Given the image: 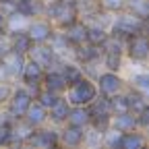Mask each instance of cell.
<instances>
[{
  "label": "cell",
  "mask_w": 149,
  "mask_h": 149,
  "mask_svg": "<svg viewBox=\"0 0 149 149\" xmlns=\"http://www.w3.org/2000/svg\"><path fill=\"white\" fill-rule=\"evenodd\" d=\"M23 120L27 122V124H31L33 128H37V126H44L46 122H48V110L40 104V102H31L29 104V108H27V112H25V116H23Z\"/></svg>",
  "instance_id": "15"
},
{
  "label": "cell",
  "mask_w": 149,
  "mask_h": 149,
  "mask_svg": "<svg viewBox=\"0 0 149 149\" xmlns=\"http://www.w3.org/2000/svg\"><path fill=\"white\" fill-rule=\"evenodd\" d=\"M124 97H126V104H128V112H133V114H139L141 110L149 108L147 106V93L139 91V89H133L130 87L126 93H124Z\"/></svg>",
  "instance_id": "20"
},
{
  "label": "cell",
  "mask_w": 149,
  "mask_h": 149,
  "mask_svg": "<svg viewBox=\"0 0 149 149\" xmlns=\"http://www.w3.org/2000/svg\"><path fill=\"white\" fill-rule=\"evenodd\" d=\"M6 33V15L0 10V35Z\"/></svg>",
  "instance_id": "33"
},
{
  "label": "cell",
  "mask_w": 149,
  "mask_h": 149,
  "mask_svg": "<svg viewBox=\"0 0 149 149\" xmlns=\"http://www.w3.org/2000/svg\"><path fill=\"white\" fill-rule=\"evenodd\" d=\"M58 64H60L58 70L62 72V77L66 79V83H72V81H77V79L83 77V70H81V66H79L77 62H66V60L60 58Z\"/></svg>",
  "instance_id": "24"
},
{
  "label": "cell",
  "mask_w": 149,
  "mask_h": 149,
  "mask_svg": "<svg viewBox=\"0 0 149 149\" xmlns=\"http://www.w3.org/2000/svg\"><path fill=\"white\" fill-rule=\"evenodd\" d=\"M110 110H112V116L128 110V104H126V97H124V93H122V91L110 97Z\"/></svg>",
  "instance_id": "30"
},
{
  "label": "cell",
  "mask_w": 149,
  "mask_h": 149,
  "mask_svg": "<svg viewBox=\"0 0 149 149\" xmlns=\"http://www.w3.org/2000/svg\"><path fill=\"white\" fill-rule=\"evenodd\" d=\"M44 72H46V68H44L42 64H37L33 58H29V56H27L19 77L23 79L25 85H40V83H42V77H44Z\"/></svg>",
  "instance_id": "10"
},
{
  "label": "cell",
  "mask_w": 149,
  "mask_h": 149,
  "mask_svg": "<svg viewBox=\"0 0 149 149\" xmlns=\"http://www.w3.org/2000/svg\"><path fill=\"white\" fill-rule=\"evenodd\" d=\"M44 13L50 17V23L56 25L58 29H64L66 25H70L72 21L79 19L77 0H54V2H46Z\"/></svg>",
  "instance_id": "1"
},
{
  "label": "cell",
  "mask_w": 149,
  "mask_h": 149,
  "mask_svg": "<svg viewBox=\"0 0 149 149\" xmlns=\"http://www.w3.org/2000/svg\"><path fill=\"white\" fill-rule=\"evenodd\" d=\"M102 130L95 128V126H85V137H83V145H89V147H97L102 145Z\"/></svg>",
  "instance_id": "28"
},
{
  "label": "cell",
  "mask_w": 149,
  "mask_h": 149,
  "mask_svg": "<svg viewBox=\"0 0 149 149\" xmlns=\"http://www.w3.org/2000/svg\"><path fill=\"white\" fill-rule=\"evenodd\" d=\"M25 145H29V147H37V149L58 147V145H60V141H58V130L37 126V128H33V133H31V137L25 141Z\"/></svg>",
  "instance_id": "7"
},
{
  "label": "cell",
  "mask_w": 149,
  "mask_h": 149,
  "mask_svg": "<svg viewBox=\"0 0 149 149\" xmlns=\"http://www.w3.org/2000/svg\"><path fill=\"white\" fill-rule=\"evenodd\" d=\"M62 95V93H54V91H48V89H40V91H37V95H35V102H40L46 110H50L56 102H58V97Z\"/></svg>",
  "instance_id": "27"
},
{
  "label": "cell",
  "mask_w": 149,
  "mask_h": 149,
  "mask_svg": "<svg viewBox=\"0 0 149 149\" xmlns=\"http://www.w3.org/2000/svg\"><path fill=\"white\" fill-rule=\"evenodd\" d=\"M64 93H66L64 97H66V102L70 106H89L93 100H95V95H97V87H95V81L87 79L83 74L81 79L68 83Z\"/></svg>",
  "instance_id": "3"
},
{
  "label": "cell",
  "mask_w": 149,
  "mask_h": 149,
  "mask_svg": "<svg viewBox=\"0 0 149 149\" xmlns=\"http://www.w3.org/2000/svg\"><path fill=\"white\" fill-rule=\"evenodd\" d=\"M145 143H147V139L143 135V130L135 128V130H128V133H122L118 147L120 149H141V147H145Z\"/></svg>",
  "instance_id": "21"
},
{
  "label": "cell",
  "mask_w": 149,
  "mask_h": 149,
  "mask_svg": "<svg viewBox=\"0 0 149 149\" xmlns=\"http://www.w3.org/2000/svg\"><path fill=\"white\" fill-rule=\"evenodd\" d=\"M97 2H100L102 10H106V13H110V15H118V13H122L124 6H126V0H97Z\"/></svg>",
  "instance_id": "29"
},
{
  "label": "cell",
  "mask_w": 149,
  "mask_h": 149,
  "mask_svg": "<svg viewBox=\"0 0 149 149\" xmlns=\"http://www.w3.org/2000/svg\"><path fill=\"white\" fill-rule=\"evenodd\" d=\"M10 93H13V87L6 81H0V106L6 104V100L10 97Z\"/></svg>",
  "instance_id": "32"
},
{
  "label": "cell",
  "mask_w": 149,
  "mask_h": 149,
  "mask_svg": "<svg viewBox=\"0 0 149 149\" xmlns=\"http://www.w3.org/2000/svg\"><path fill=\"white\" fill-rule=\"evenodd\" d=\"M130 87L147 93V89H149V74L147 72H135L133 77H130Z\"/></svg>",
  "instance_id": "31"
},
{
  "label": "cell",
  "mask_w": 149,
  "mask_h": 149,
  "mask_svg": "<svg viewBox=\"0 0 149 149\" xmlns=\"http://www.w3.org/2000/svg\"><path fill=\"white\" fill-rule=\"evenodd\" d=\"M102 62L106 66V70H114V72H120L122 68V56L124 54H116V52H102Z\"/></svg>",
  "instance_id": "26"
},
{
  "label": "cell",
  "mask_w": 149,
  "mask_h": 149,
  "mask_svg": "<svg viewBox=\"0 0 149 149\" xmlns=\"http://www.w3.org/2000/svg\"><path fill=\"white\" fill-rule=\"evenodd\" d=\"M8 44H10V50L13 52H19V54H25L31 50L33 42L29 40V35L25 33V29H15V31H8Z\"/></svg>",
  "instance_id": "16"
},
{
  "label": "cell",
  "mask_w": 149,
  "mask_h": 149,
  "mask_svg": "<svg viewBox=\"0 0 149 149\" xmlns=\"http://www.w3.org/2000/svg\"><path fill=\"white\" fill-rule=\"evenodd\" d=\"M124 10H128L130 15L147 21V17H149V0H126Z\"/></svg>",
  "instance_id": "25"
},
{
  "label": "cell",
  "mask_w": 149,
  "mask_h": 149,
  "mask_svg": "<svg viewBox=\"0 0 149 149\" xmlns=\"http://www.w3.org/2000/svg\"><path fill=\"white\" fill-rule=\"evenodd\" d=\"M95 87H97V93H102L106 97H112L116 93L124 91V79L114 70H106L95 77Z\"/></svg>",
  "instance_id": "4"
},
{
  "label": "cell",
  "mask_w": 149,
  "mask_h": 149,
  "mask_svg": "<svg viewBox=\"0 0 149 149\" xmlns=\"http://www.w3.org/2000/svg\"><path fill=\"white\" fill-rule=\"evenodd\" d=\"M27 56H29V58H33L37 64H42L46 70H48V68H54L56 64L60 62V56L50 48L48 42H46V44H33L31 50L27 52Z\"/></svg>",
  "instance_id": "8"
},
{
  "label": "cell",
  "mask_w": 149,
  "mask_h": 149,
  "mask_svg": "<svg viewBox=\"0 0 149 149\" xmlns=\"http://www.w3.org/2000/svg\"><path fill=\"white\" fill-rule=\"evenodd\" d=\"M108 35L110 33H108L106 27H102L97 23H87V37H85L87 44H93V46L102 48L106 44V40H108Z\"/></svg>",
  "instance_id": "23"
},
{
  "label": "cell",
  "mask_w": 149,
  "mask_h": 149,
  "mask_svg": "<svg viewBox=\"0 0 149 149\" xmlns=\"http://www.w3.org/2000/svg\"><path fill=\"white\" fill-rule=\"evenodd\" d=\"M44 2H54V0H44Z\"/></svg>",
  "instance_id": "34"
},
{
  "label": "cell",
  "mask_w": 149,
  "mask_h": 149,
  "mask_svg": "<svg viewBox=\"0 0 149 149\" xmlns=\"http://www.w3.org/2000/svg\"><path fill=\"white\" fill-rule=\"evenodd\" d=\"M25 58L27 56L25 54H19V52H13V50H8L2 58L4 62V66H6V70L10 72V77L15 79V77H19V74H21V68H23V64H25Z\"/></svg>",
  "instance_id": "19"
},
{
  "label": "cell",
  "mask_w": 149,
  "mask_h": 149,
  "mask_svg": "<svg viewBox=\"0 0 149 149\" xmlns=\"http://www.w3.org/2000/svg\"><path fill=\"white\" fill-rule=\"evenodd\" d=\"M62 33H64V37L68 40L70 46H79V44L85 42V37H87V23L81 21V19H77V21H72L70 25H66L62 29Z\"/></svg>",
  "instance_id": "14"
},
{
  "label": "cell",
  "mask_w": 149,
  "mask_h": 149,
  "mask_svg": "<svg viewBox=\"0 0 149 149\" xmlns=\"http://www.w3.org/2000/svg\"><path fill=\"white\" fill-rule=\"evenodd\" d=\"M124 54L133 62H145L149 56V42L145 33H137L124 40Z\"/></svg>",
  "instance_id": "6"
},
{
  "label": "cell",
  "mask_w": 149,
  "mask_h": 149,
  "mask_svg": "<svg viewBox=\"0 0 149 149\" xmlns=\"http://www.w3.org/2000/svg\"><path fill=\"white\" fill-rule=\"evenodd\" d=\"M54 29H56V27H54L50 21H46V19H33V21L27 23L25 33L29 35V40H31L33 44H46L50 37H52Z\"/></svg>",
  "instance_id": "9"
},
{
  "label": "cell",
  "mask_w": 149,
  "mask_h": 149,
  "mask_svg": "<svg viewBox=\"0 0 149 149\" xmlns=\"http://www.w3.org/2000/svg\"><path fill=\"white\" fill-rule=\"evenodd\" d=\"M68 110H70V104L66 102L64 95L58 97V102H56L50 110H48V118L54 122V124H64L66 116H68Z\"/></svg>",
  "instance_id": "22"
},
{
  "label": "cell",
  "mask_w": 149,
  "mask_h": 149,
  "mask_svg": "<svg viewBox=\"0 0 149 149\" xmlns=\"http://www.w3.org/2000/svg\"><path fill=\"white\" fill-rule=\"evenodd\" d=\"M102 48L97 46H93V44H79V46H72V56H74V60H77L79 64H85V62H93V60H100V56H102Z\"/></svg>",
  "instance_id": "12"
},
{
  "label": "cell",
  "mask_w": 149,
  "mask_h": 149,
  "mask_svg": "<svg viewBox=\"0 0 149 149\" xmlns=\"http://www.w3.org/2000/svg\"><path fill=\"white\" fill-rule=\"evenodd\" d=\"M91 122V112L87 106H70L68 116L64 120V124H72V126H89Z\"/></svg>",
  "instance_id": "17"
},
{
  "label": "cell",
  "mask_w": 149,
  "mask_h": 149,
  "mask_svg": "<svg viewBox=\"0 0 149 149\" xmlns=\"http://www.w3.org/2000/svg\"><path fill=\"white\" fill-rule=\"evenodd\" d=\"M31 102H33V97H31V93H29L25 87H21V89H13L10 97L6 100V106H8L6 112L10 114L13 120H19V118L25 116V112H27V108H29Z\"/></svg>",
  "instance_id": "5"
},
{
  "label": "cell",
  "mask_w": 149,
  "mask_h": 149,
  "mask_svg": "<svg viewBox=\"0 0 149 149\" xmlns=\"http://www.w3.org/2000/svg\"><path fill=\"white\" fill-rule=\"evenodd\" d=\"M83 137H85V128H83V126L66 124L62 130H58V141H60V145L79 147V145H83Z\"/></svg>",
  "instance_id": "13"
},
{
  "label": "cell",
  "mask_w": 149,
  "mask_h": 149,
  "mask_svg": "<svg viewBox=\"0 0 149 149\" xmlns=\"http://www.w3.org/2000/svg\"><path fill=\"white\" fill-rule=\"evenodd\" d=\"M110 126H114L120 133H128V130H135L137 128V114L133 112H120V114H114L110 118Z\"/></svg>",
  "instance_id": "18"
},
{
  "label": "cell",
  "mask_w": 149,
  "mask_h": 149,
  "mask_svg": "<svg viewBox=\"0 0 149 149\" xmlns=\"http://www.w3.org/2000/svg\"><path fill=\"white\" fill-rule=\"evenodd\" d=\"M40 85L44 89H48V91H54V93H64V89H66L68 83H66V79L62 77V72L58 68H48L44 72Z\"/></svg>",
  "instance_id": "11"
},
{
  "label": "cell",
  "mask_w": 149,
  "mask_h": 149,
  "mask_svg": "<svg viewBox=\"0 0 149 149\" xmlns=\"http://www.w3.org/2000/svg\"><path fill=\"white\" fill-rule=\"evenodd\" d=\"M145 29H147V25H145L143 19L130 15L128 10H122V13H118V17L114 19V21L110 23L108 33L112 37H118V40H126V37H130V35L145 33Z\"/></svg>",
  "instance_id": "2"
}]
</instances>
